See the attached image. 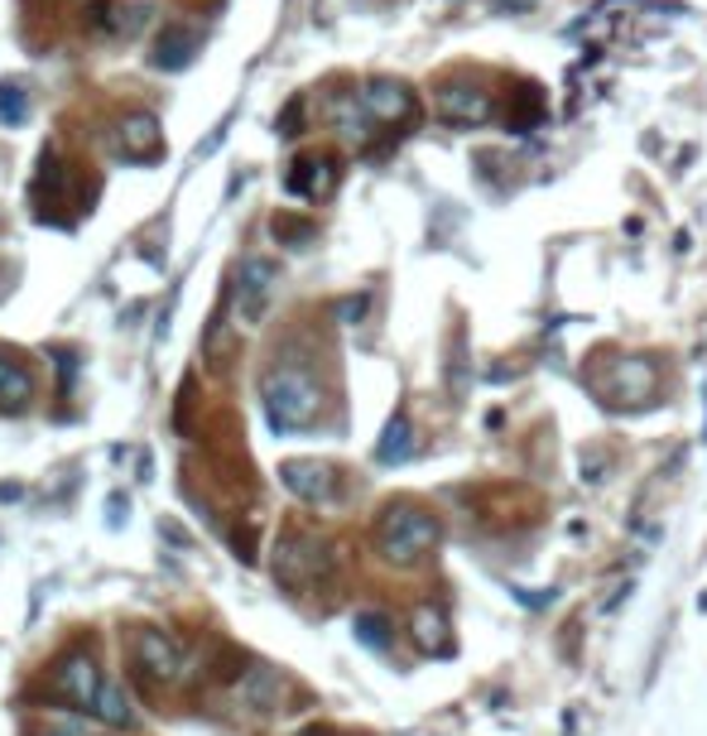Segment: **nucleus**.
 <instances>
[{
  "label": "nucleus",
  "mask_w": 707,
  "mask_h": 736,
  "mask_svg": "<svg viewBox=\"0 0 707 736\" xmlns=\"http://www.w3.org/2000/svg\"><path fill=\"white\" fill-rule=\"evenodd\" d=\"M289 496L309 501V505H323L337 496V467L332 462H317V457H299V462H284L280 467Z\"/></svg>",
  "instance_id": "6"
},
{
  "label": "nucleus",
  "mask_w": 707,
  "mask_h": 736,
  "mask_svg": "<svg viewBox=\"0 0 707 736\" xmlns=\"http://www.w3.org/2000/svg\"><path fill=\"white\" fill-rule=\"evenodd\" d=\"M602 472H606V457H602V453L583 457V482H602Z\"/></svg>",
  "instance_id": "24"
},
{
  "label": "nucleus",
  "mask_w": 707,
  "mask_h": 736,
  "mask_svg": "<svg viewBox=\"0 0 707 736\" xmlns=\"http://www.w3.org/2000/svg\"><path fill=\"white\" fill-rule=\"evenodd\" d=\"M366 309H371V294H352V299L337 303V317H342V323H361V317H366Z\"/></svg>",
  "instance_id": "22"
},
{
  "label": "nucleus",
  "mask_w": 707,
  "mask_h": 736,
  "mask_svg": "<svg viewBox=\"0 0 707 736\" xmlns=\"http://www.w3.org/2000/svg\"><path fill=\"white\" fill-rule=\"evenodd\" d=\"M0 121L6 125L29 121V92H20L14 82H0Z\"/></svg>",
  "instance_id": "20"
},
{
  "label": "nucleus",
  "mask_w": 707,
  "mask_h": 736,
  "mask_svg": "<svg viewBox=\"0 0 707 736\" xmlns=\"http://www.w3.org/2000/svg\"><path fill=\"white\" fill-rule=\"evenodd\" d=\"M361 111H366V121L375 125H404L414 115V92L404 82H390V78H375L361 87Z\"/></svg>",
  "instance_id": "5"
},
{
  "label": "nucleus",
  "mask_w": 707,
  "mask_h": 736,
  "mask_svg": "<svg viewBox=\"0 0 707 736\" xmlns=\"http://www.w3.org/2000/svg\"><path fill=\"white\" fill-rule=\"evenodd\" d=\"M29 395H34V375H29L20 361L0 356V414H20Z\"/></svg>",
  "instance_id": "15"
},
{
  "label": "nucleus",
  "mask_w": 707,
  "mask_h": 736,
  "mask_svg": "<svg viewBox=\"0 0 707 736\" xmlns=\"http://www.w3.org/2000/svg\"><path fill=\"white\" fill-rule=\"evenodd\" d=\"M274 236L280 241H313V222H294V216H274Z\"/></svg>",
  "instance_id": "21"
},
{
  "label": "nucleus",
  "mask_w": 707,
  "mask_h": 736,
  "mask_svg": "<svg viewBox=\"0 0 707 736\" xmlns=\"http://www.w3.org/2000/svg\"><path fill=\"white\" fill-rule=\"evenodd\" d=\"M135 659H140V669L159 678V684H169V678H179L183 669V655H179V645L169 641L164 631H154V626H144L135 631Z\"/></svg>",
  "instance_id": "10"
},
{
  "label": "nucleus",
  "mask_w": 707,
  "mask_h": 736,
  "mask_svg": "<svg viewBox=\"0 0 707 736\" xmlns=\"http://www.w3.org/2000/svg\"><path fill=\"white\" fill-rule=\"evenodd\" d=\"M356 641L371 645V649H385L390 645V621L381 612H361L356 616Z\"/></svg>",
  "instance_id": "19"
},
{
  "label": "nucleus",
  "mask_w": 707,
  "mask_h": 736,
  "mask_svg": "<svg viewBox=\"0 0 707 736\" xmlns=\"http://www.w3.org/2000/svg\"><path fill=\"white\" fill-rule=\"evenodd\" d=\"M597 390H602L606 404H645L655 395V366H649L645 356H626L602 375Z\"/></svg>",
  "instance_id": "4"
},
{
  "label": "nucleus",
  "mask_w": 707,
  "mask_h": 736,
  "mask_svg": "<svg viewBox=\"0 0 707 736\" xmlns=\"http://www.w3.org/2000/svg\"><path fill=\"white\" fill-rule=\"evenodd\" d=\"M375 544H381V554L390 563H418L433 544H438V520H433L428 511H418V505H410V501H400L381 515Z\"/></svg>",
  "instance_id": "2"
},
{
  "label": "nucleus",
  "mask_w": 707,
  "mask_h": 736,
  "mask_svg": "<svg viewBox=\"0 0 707 736\" xmlns=\"http://www.w3.org/2000/svg\"><path fill=\"white\" fill-rule=\"evenodd\" d=\"M299 115H303V101L294 97V101H289V107L280 111V121H274V130H280V135H294V125H299Z\"/></svg>",
  "instance_id": "23"
},
{
  "label": "nucleus",
  "mask_w": 707,
  "mask_h": 736,
  "mask_svg": "<svg viewBox=\"0 0 707 736\" xmlns=\"http://www.w3.org/2000/svg\"><path fill=\"white\" fill-rule=\"evenodd\" d=\"M260 400H265V419H270L274 433L309 429L317 419V410H323V395H317L313 375L299 371V366L265 371V381H260Z\"/></svg>",
  "instance_id": "1"
},
{
  "label": "nucleus",
  "mask_w": 707,
  "mask_h": 736,
  "mask_svg": "<svg viewBox=\"0 0 707 736\" xmlns=\"http://www.w3.org/2000/svg\"><path fill=\"white\" fill-rule=\"evenodd\" d=\"M241 693H245V703H251V707L270 713V707L280 703L284 684H280V674H274V669H251V674H245V684H241Z\"/></svg>",
  "instance_id": "18"
},
{
  "label": "nucleus",
  "mask_w": 707,
  "mask_h": 736,
  "mask_svg": "<svg viewBox=\"0 0 707 736\" xmlns=\"http://www.w3.org/2000/svg\"><path fill=\"white\" fill-rule=\"evenodd\" d=\"M58 688L68 693V703H78V707H92L97 703V688H101V669H97V659H92V649H72V655L58 659Z\"/></svg>",
  "instance_id": "9"
},
{
  "label": "nucleus",
  "mask_w": 707,
  "mask_h": 736,
  "mask_svg": "<svg viewBox=\"0 0 707 736\" xmlns=\"http://www.w3.org/2000/svg\"><path fill=\"white\" fill-rule=\"evenodd\" d=\"M198 43H202V29H183V24H169L164 34L154 39V63L164 68V72L183 68V63H193Z\"/></svg>",
  "instance_id": "13"
},
{
  "label": "nucleus",
  "mask_w": 707,
  "mask_h": 736,
  "mask_svg": "<svg viewBox=\"0 0 707 736\" xmlns=\"http://www.w3.org/2000/svg\"><path fill=\"white\" fill-rule=\"evenodd\" d=\"M438 115L447 125H482V121H491V92H482V87H472V82H447L443 92H438Z\"/></svg>",
  "instance_id": "7"
},
{
  "label": "nucleus",
  "mask_w": 707,
  "mask_h": 736,
  "mask_svg": "<svg viewBox=\"0 0 707 736\" xmlns=\"http://www.w3.org/2000/svg\"><path fill=\"white\" fill-rule=\"evenodd\" d=\"M115 150H121V159H159L164 154L159 121L154 115H125L121 130H115Z\"/></svg>",
  "instance_id": "12"
},
{
  "label": "nucleus",
  "mask_w": 707,
  "mask_h": 736,
  "mask_svg": "<svg viewBox=\"0 0 707 736\" xmlns=\"http://www.w3.org/2000/svg\"><path fill=\"white\" fill-rule=\"evenodd\" d=\"M414 645L424 655H453V635H447V616L438 606H418L414 612Z\"/></svg>",
  "instance_id": "14"
},
{
  "label": "nucleus",
  "mask_w": 707,
  "mask_h": 736,
  "mask_svg": "<svg viewBox=\"0 0 707 736\" xmlns=\"http://www.w3.org/2000/svg\"><path fill=\"white\" fill-rule=\"evenodd\" d=\"M43 736H87L78 722H53V727H43Z\"/></svg>",
  "instance_id": "25"
},
{
  "label": "nucleus",
  "mask_w": 707,
  "mask_h": 736,
  "mask_svg": "<svg viewBox=\"0 0 707 736\" xmlns=\"http://www.w3.org/2000/svg\"><path fill=\"white\" fill-rule=\"evenodd\" d=\"M414 453V424L410 414H395L381 433V443H375V462H385V467H395V462H404Z\"/></svg>",
  "instance_id": "17"
},
{
  "label": "nucleus",
  "mask_w": 707,
  "mask_h": 736,
  "mask_svg": "<svg viewBox=\"0 0 707 736\" xmlns=\"http://www.w3.org/2000/svg\"><path fill=\"white\" fill-rule=\"evenodd\" d=\"M274 260H260L251 255L241 265V280H236V313H241V323H260V313H265V303H270V289H274Z\"/></svg>",
  "instance_id": "8"
},
{
  "label": "nucleus",
  "mask_w": 707,
  "mask_h": 736,
  "mask_svg": "<svg viewBox=\"0 0 707 736\" xmlns=\"http://www.w3.org/2000/svg\"><path fill=\"white\" fill-rule=\"evenodd\" d=\"M92 713L107 722V727H135V707H130L125 698V688L115 684V678H101V688H97V703H92Z\"/></svg>",
  "instance_id": "16"
},
{
  "label": "nucleus",
  "mask_w": 707,
  "mask_h": 736,
  "mask_svg": "<svg viewBox=\"0 0 707 736\" xmlns=\"http://www.w3.org/2000/svg\"><path fill=\"white\" fill-rule=\"evenodd\" d=\"M327 573H332V554L317 540H309V534H289L280 544V554H274V577L284 587H309Z\"/></svg>",
  "instance_id": "3"
},
{
  "label": "nucleus",
  "mask_w": 707,
  "mask_h": 736,
  "mask_svg": "<svg viewBox=\"0 0 707 736\" xmlns=\"http://www.w3.org/2000/svg\"><path fill=\"white\" fill-rule=\"evenodd\" d=\"M332 183H337V164H332L327 154H303V159H294V164H289V173H284V188H289V193H294V198H309V202L327 198Z\"/></svg>",
  "instance_id": "11"
}]
</instances>
